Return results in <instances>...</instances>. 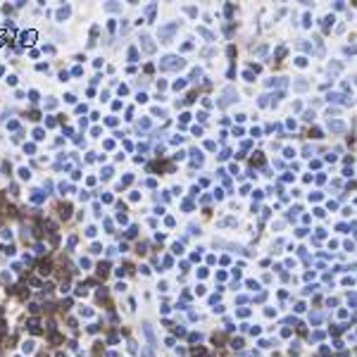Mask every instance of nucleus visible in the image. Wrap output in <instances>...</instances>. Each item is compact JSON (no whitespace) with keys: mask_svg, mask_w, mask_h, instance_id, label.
Returning <instances> with one entry per match:
<instances>
[{"mask_svg":"<svg viewBox=\"0 0 357 357\" xmlns=\"http://www.w3.org/2000/svg\"><path fill=\"white\" fill-rule=\"evenodd\" d=\"M181 67H183V62L176 60V57H164L159 62V69H181Z\"/></svg>","mask_w":357,"mask_h":357,"instance_id":"nucleus-1","label":"nucleus"},{"mask_svg":"<svg viewBox=\"0 0 357 357\" xmlns=\"http://www.w3.org/2000/svg\"><path fill=\"white\" fill-rule=\"evenodd\" d=\"M38 272H41V274H50V264H48V262H43V264L38 267Z\"/></svg>","mask_w":357,"mask_h":357,"instance_id":"nucleus-9","label":"nucleus"},{"mask_svg":"<svg viewBox=\"0 0 357 357\" xmlns=\"http://www.w3.org/2000/svg\"><path fill=\"white\" fill-rule=\"evenodd\" d=\"M129 60H131V62H138V50H136V48L129 50Z\"/></svg>","mask_w":357,"mask_h":357,"instance_id":"nucleus-8","label":"nucleus"},{"mask_svg":"<svg viewBox=\"0 0 357 357\" xmlns=\"http://www.w3.org/2000/svg\"><path fill=\"white\" fill-rule=\"evenodd\" d=\"M329 126H331V129H333V131H343V129H345V126H343V124H341V121H333V124H329Z\"/></svg>","mask_w":357,"mask_h":357,"instance_id":"nucleus-10","label":"nucleus"},{"mask_svg":"<svg viewBox=\"0 0 357 357\" xmlns=\"http://www.w3.org/2000/svg\"><path fill=\"white\" fill-rule=\"evenodd\" d=\"M67 17H69V7H62L57 12V19H67Z\"/></svg>","mask_w":357,"mask_h":357,"instance_id":"nucleus-7","label":"nucleus"},{"mask_svg":"<svg viewBox=\"0 0 357 357\" xmlns=\"http://www.w3.org/2000/svg\"><path fill=\"white\" fill-rule=\"evenodd\" d=\"M155 10H157L155 5H148V10H145V12H148V17H150V19H152V17H155Z\"/></svg>","mask_w":357,"mask_h":357,"instance_id":"nucleus-13","label":"nucleus"},{"mask_svg":"<svg viewBox=\"0 0 357 357\" xmlns=\"http://www.w3.org/2000/svg\"><path fill=\"white\" fill-rule=\"evenodd\" d=\"M179 29V24H169V26H162L159 29V38H162V43H169V38H171V33Z\"/></svg>","mask_w":357,"mask_h":357,"instance_id":"nucleus-2","label":"nucleus"},{"mask_svg":"<svg viewBox=\"0 0 357 357\" xmlns=\"http://www.w3.org/2000/svg\"><path fill=\"white\" fill-rule=\"evenodd\" d=\"M140 45H143V50H145V52H155V43L150 41V36H145V33L140 36Z\"/></svg>","mask_w":357,"mask_h":357,"instance_id":"nucleus-3","label":"nucleus"},{"mask_svg":"<svg viewBox=\"0 0 357 357\" xmlns=\"http://www.w3.org/2000/svg\"><path fill=\"white\" fill-rule=\"evenodd\" d=\"M60 217H62V219H69V217H71V205H62V207H60Z\"/></svg>","mask_w":357,"mask_h":357,"instance_id":"nucleus-5","label":"nucleus"},{"mask_svg":"<svg viewBox=\"0 0 357 357\" xmlns=\"http://www.w3.org/2000/svg\"><path fill=\"white\" fill-rule=\"evenodd\" d=\"M234 95H236V93H234V88H229V91H224V98L219 100V107H226L231 100H234Z\"/></svg>","mask_w":357,"mask_h":357,"instance_id":"nucleus-4","label":"nucleus"},{"mask_svg":"<svg viewBox=\"0 0 357 357\" xmlns=\"http://www.w3.org/2000/svg\"><path fill=\"white\" fill-rule=\"evenodd\" d=\"M19 176H22V179H29V176H31V171H29L26 167H22V169H19Z\"/></svg>","mask_w":357,"mask_h":357,"instance_id":"nucleus-11","label":"nucleus"},{"mask_svg":"<svg viewBox=\"0 0 357 357\" xmlns=\"http://www.w3.org/2000/svg\"><path fill=\"white\" fill-rule=\"evenodd\" d=\"M43 198H45V195H43L41 190H33V195H31V200H33V202H41Z\"/></svg>","mask_w":357,"mask_h":357,"instance_id":"nucleus-6","label":"nucleus"},{"mask_svg":"<svg viewBox=\"0 0 357 357\" xmlns=\"http://www.w3.org/2000/svg\"><path fill=\"white\" fill-rule=\"evenodd\" d=\"M33 350V343H24V352H31Z\"/></svg>","mask_w":357,"mask_h":357,"instance_id":"nucleus-14","label":"nucleus"},{"mask_svg":"<svg viewBox=\"0 0 357 357\" xmlns=\"http://www.w3.org/2000/svg\"><path fill=\"white\" fill-rule=\"evenodd\" d=\"M43 136H45V133H43V129H36V131H33V138H36V140H41Z\"/></svg>","mask_w":357,"mask_h":357,"instance_id":"nucleus-12","label":"nucleus"}]
</instances>
